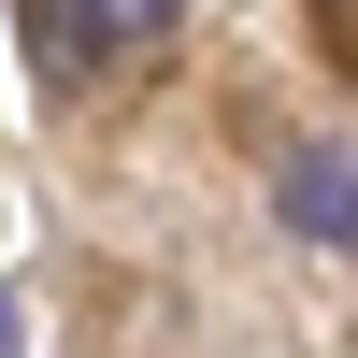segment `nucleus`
<instances>
[{
  "label": "nucleus",
  "instance_id": "obj_2",
  "mask_svg": "<svg viewBox=\"0 0 358 358\" xmlns=\"http://www.w3.org/2000/svg\"><path fill=\"white\" fill-rule=\"evenodd\" d=\"M273 215L301 229V244H358V143H287Z\"/></svg>",
  "mask_w": 358,
  "mask_h": 358
},
{
  "label": "nucleus",
  "instance_id": "obj_3",
  "mask_svg": "<svg viewBox=\"0 0 358 358\" xmlns=\"http://www.w3.org/2000/svg\"><path fill=\"white\" fill-rule=\"evenodd\" d=\"M15 344H29V315H15V287H0V358H15Z\"/></svg>",
  "mask_w": 358,
  "mask_h": 358
},
{
  "label": "nucleus",
  "instance_id": "obj_1",
  "mask_svg": "<svg viewBox=\"0 0 358 358\" xmlns=\"http://www.w3.org/2000/svg\"><path fill=\"white\" fill-rule=\"evenodd\" d=\"M187 0H43V72H115V57L172 43Z\"/></svg>",
  "mask_w": 358,
  "mask_h": 358
}]
</instances>
